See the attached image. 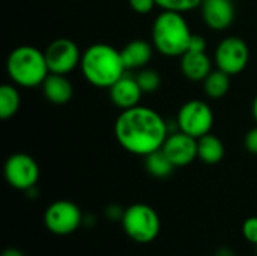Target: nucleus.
Masks as SVG:
<instances>
[{"instance_id":"nucleus-1","label":"nucleus","mask_w":257,"mask_h":256,"mask_svg":"<svg viewBox=\"0 0 257 256\" xmlns=\"http://www.w3.org/2000/svg\"><path fill=\"white\" fill-rule=\"evenodd\" d=\"M169 134L167 122L151 107L136 106L122 110L114 122L116 140L134 155L146 157L161 149Z\"/></svg>"},{"instance_id":"nucleus-2","label":"nucleus","mask_w":257,"mask_h":256,"mask_svg":"<svg viewBox=\"0 0 257 256\" xmlns=\"http://www.w3.org/2000/svg\"><path fill=\"white\" fill-rule=\"evenodd\" d=\"M80 68L90 84L102 89H110L126 71L120 50L102 42L93 44L84 50Z\"/></svg>"},{"instance_id":"nucleus-3","label":"nucleus","mask_w":257,"mask_h":256,"mask_svg":"<svg viewBox=\"0 0 257 256\" xmlns=\"http://www.w3.org/2000/svg\"><path fill=\"white\" fill-rule=\"evenodd\" d=\"M191 38L190 26L181 12L163 11L152 24V44L164 56H182L188 50Z\"/></svg>"},{"instance_id":"nucleus-4","label":"nucleus","mask_w":257,"mask_h":256,"mask_svg":"<svg viewBox=\"0 0 257 256\" xmlns=\"http://www.w3.org/2000/svg\"><path fill=\"white\" fill-rule=\"evenodd\" d=\"M9 78L23 88L42 86L50 74L45 53L32 45H20L14 48L6 60Z\"/></svg>"},{"instance_id":"nucleus-5","label":"nucleus","mask_w":257,"mask_h":256,"mask_svg":"<svg viewBox=\"0 0 257 256\" xmlns=\"http://www.w3.org/2000/svg\"><path fill=\"white\" fill-rule=\"evenodd\" d=\"M122 226L131 240L146 244L160 235L161 220L152 207L146 204H133L123 211Z\"/></svg>"},{"instance_id":"nucleus-6","label":"nucleus","mask_w":257,"mask_h":256,"mask_svg":"<svg viewBox=\"0 0 257 256\" xmlns=\"http://www.w3.org/2000/svg\"><path fill=\"white\" fill-rule=\"evenodd\" d=\"M176 125L181 131L199 139L208 134L214 125V113L208 103L202 100L187 101L178 113Z\"/></svg>"},{"instance_id":"nucleus-7","label":"nucleus","mask_w":257,"mask_h":256,"mask_svg":"<svg viewBox=\"0 0 257 256\" xmlns=\"http://www.w3.org/2000/svg\"><path fill=\"white\" fill-rule=\"evenodd\" d=\"M81 222V210L71 201H56L44 213L45 228L56 235H68L75 232Z\"/></svg>"},{"instance_id":"nucleus-8","label":"nucleus","mask_w":257,"mask_h":256,"mask_svg":"<svg viewBox=\"0 0 257 256\" xmlns=\"http://www.w3.org/2000/svg\"><path fill=\"white\" fill-rule=\"evenodd\" d=\"M214 59L218 69L229 75H236L245 69L250 59V50L242 38L227 36L218 44Z\"/></svg>"},{"instance_id":"nucleus-9","label":"nucleus","mask_w":257,"mask_h":256,"mask_svg":"<svg viewBox=\"0 0 257 256\" xmlns=\"http://www.w3.org/2000/svg\"><path fill=\"white\" fill-rule=\"evenodd\" d=\"M5 178L14 189L29 192L39 180V166L29 154H12L5 163Z\"/></svg>"},{"instance_id":"nucleus-10","label":"nucleus","mask_w":257,"mask_h":256,"mask_svg":"<svg viewBox=\"0 0 257 256\" xmlns=\"http://www.w3.org/2000/svg\"><path fill=\"white\" fill-rule=\"evenodd\" d=\"M45 59L50 72L53 74H69L81 62V53L78 45L68 38H57L45 48Z\"/></svg>"},{"instance_id":"nucleus-11","label":"nucleus","mask_w":257,"mask_h":256,"mask_svg":"<svg viewBox=\"0 0 257 256\" xmlns=\"http://www.w3.org/2000/svg\"><path fill=\"white\" fill-rule=\"evenodd\" d=\"M175 167H184L197 158V139L184 133H170L161 148Z\"/></svg>"},{"instance_id":"nucleus-12","label":"nucleus","mask_w":257,"mask_h":256,"mask_svg":"<svg viewBox=\"0 0 257 256\" xmlns=\"http://www.w3.org/2000/svg\"><path fill=\"white\" fill-rule=\"evenodd\" d=\"M200 8L205 24L212 30H226L235 20V6L230 0H203Z\"/></svg>"},{"instance_id":"nucleus-13","label":"nucleus","mask_w":257,"mask_h":256,"mask_svg":"<svg viewBox=\"0 0 257 256\" xmlns=\"http://www.w3.org/2000/svg\"><path fill=\"white\" fill-rule=\"evenodd\" d=\"M108 91H110L111 103L116 107L122 109V110H126V109L139 106V103L142 100V95L145 94L142 91L137 78L131 77L128 74L120 77Z\"/></svg>"},{"instance_id":"nucleus-14","label":"nucleus","mask_w":257,"mask_h":256,"mask_svg":"<svg viewBox=\"0 0 257 256\" xmlns=\"http://www.w3.org/2000/svg\"><path fill=\"white\" fill-rule=\"evenodd\" d=\"M182 74L193 81H203L212 71V62L205 51L188 50L181 56Z\"/></svg>"},{"instance_id":"nucleus-15","label":"nucleus","mask_w":257,"mask_h":256,"mask_svg":"<svg viewBox=\"0 0 257 256\" xmlns=\"http://www.w3.org/2000/svg\"><path fill=\"white\" fill-rule=\"evenodd\" d=\"M44 97L53 104H65L74 95L72 83L63 74H53L50 72L42 83Z\"/></svg>"},{"instance_id":"nucleus-16","label":"nucleus","mask_w":257,"mask_h":256,"mask_svg":"<svg viewBox=\"0 0 257 256\" xmlns=\"http://www.w3.org/2000/svg\"><path fill=\"white\" fill-rule=\"evenodd\" d=\"M152 53L154 47L143 39H134L120 50L126 69H143L151 62Z\"/></svg>"},{"instance_id":"nucleus-17","label":"nucleus","mask_w":257,"mask_h":256,"mask_svg":"<svg viewBox=\"0 0 257 256\" xmlns=\"http://www.w3.org/2000/svg\"><path fill=\"white\" fill-rule=\"evenodd\" d=\"M197 157L206 164H217L224 157V145L223 142L208 133L197 139Z\"/></svg>"},{"instance_id":"nucleus-18","label":"nucleus","mask_w":257,"mask_h":256,"mask_svg":"<svg viewBox=\"0 0 257 256\" xmlns=\"http://www.w3.org/2000/svg\"><path fill=\"white\" fill-rule=\"evenodd\" d=\"M230 88V75L221 69H212L209 75L203 80V91L212 100L223 98Z\"/></svg>"},{"instance_id":"nucleus-19","label":"nucleus","mask_w":257,"mask_h":256,"mask_svg":"<svg viewBox=\"0 0 257 256\" xmlns=\"http://www.w3.org/2000/svg\"><path fill=\"white\" fill-rule=\"evenodd\" d=\"M145 166H146V170L155 178H167L175 170L173 163L169 160V157L164 154L163 149H158V151L146 155Z\"/></svg>"},{"instance_id":"nucleus-20","label":"nucleus","mask_w":257,"mask_h":256,"mask_svg":"<svg viewBox=\"0 0 257 256\" xmlns=\"http://www.w3.org/2000/svg\"><path fill=\"white\" fill-rule=\"evenodd\" d=\"M21 100L20 94L15 86L12 84H2L0 86V118L9 119L12 118L20 109Z\"/></svg>"},{"instance_id":"nucleus-21","label":"nucleus","mask_w":257,"mask_h":256,"mask_svg":"<svg viewBox=\"0 0 257 256\" xmlns=\"http://www.w3.org/2000/svg\"><path fill=\"white\" fill-rule=\"evenodd\" d=\"M136 78L145 94H152V92L158 91V88L161 86V77H160L158 71L151 69V68L140 69L139 74L136 75Z\"/></svg>"},{"instance_id":"nucleus-22","label":"nucleus","mask_w":257,"mask_h":256,"mask_svg":"<svg viewBox=\"0 0 257 256\" xmlns=\"http://www.w3.org/2000/svg\"><path fill=\"white\" fill-rule=\"evenodd\" d=\"M157 6H160L163 11H175V12H188L191 9H196L202 5L203 0H155Z\"/></svg>"},{"instance_id":"nucleus-23","label":"nucleus","mask_w":257,"mask_h":256,"mask_svg":"<svg viewBox=\"0 0 257 256\" xmlns=\"http://www.w3.org/2000/svg\"><path fill=\"white\" fill-rule=\"evenodd\" d=\"M242 234L247 241L257 244V217H250L242 225Z\"/></svg>"},{"instance_id":"nucleus-24","label":"nucleus","mask_w":257,"mask_h":256,"mask_svg":"<svg viewBox=\"0 0 257 256\" xmlns=\"http://www.w3.org/2000/svg\"><path fill=\"white\" fill-rule=\"evenodd\" d=\"M128 2L131 9L136 11L137 14H149L157 6L155 0H128Z\"/></svg>"},{"instance_id":"nucleus-25","label":"nucleus","mask_w":257,"mask_h":256,"mask_svg":"<svg viewBox=\"0 0 257 256\" xmlns=\"http://www.w3.org/2000/svg\"><path fill=\"white\" fill-rule=\"evenodd\" d=\"M245 148L248 152L257 154V127L251 128L245 136Z\"/></svg>"},{"instance_id":"nucleus-26","label":"nucleus","mask_w":257,"mask_h":256,"mask_svg":"<svg viewBox=\"0 0 257 256\" xmlns=\"http://www.w3.org/2000/svg\"><path fill=\"white\" fill-rule=\"evenodd\" d=\"M188 50H193V51H205L206 50V41H205V38L202 35L193 33V38H191V42H190Z\"/></svg>"},{"instance_id":"nucleus-27","label":"nucleus","mask_w":257,"mask_h":256,"mask_svg":"<svg viewBox=\"0 0 257 256\" xmlns=\"http://www.w3.org/2000/svg\"><path fill=\"white\" fill-rule=\"evenodd\" d=\"M2 256H24V253L20 250V249H15V247H8L3 250Z\"/></svg>"},{"instance_id":"nucleus-28","label":"nucleus","mask_w":257,"mask_h":256,"mask_svg":"<svg viewBox=\"0 0 257 256\" xmlns=\"http://www.w3.org/2000/svg\"><path fill=\"white\" fill-rule=\"evenodd\" d=\"M215 256H235V253H233V250L230 247H221V249L217 250Z\"/></svg>"},{"instance_id":"nucleus-29","label":"nucleus","mask_w":257,"mask_h":256,"mask_svg":"<svg viewBox=\"0 0 257 256\" xmlns=\"http://www.w3.org/2000/svg\"><path fill=\"white\" fill-rule=\"evenodd\" d=\"M253 116H254V119H256L257 122V97L254 98V101H253Z\"/></svg>"},{"instance_id":"nucleus-30","label":"nucleus","mask_w":257,"mask_h":256,"mask_svg":"<svg viewBox=\"0 0 257 256\" xmlns=\"http://www.w3.org/2000/svg\"><path fill=\"white\" fill-rule=\"evenodd\" d=\"M230 2H233V0H230Z\"/></svg>"}]
</instances>
